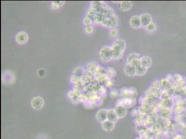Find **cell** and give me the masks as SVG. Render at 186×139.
<instances>
[{"label":"cell","mask_w":186,"mask_h":139,"mask_svg":"<svg viewBox=\"0 0 186 139\" xmlns=\"http://www.w3.org/2000/svg\"><path fill=\"white\" fill-rule=\"evenodd\" d=\"M85 71L84 70L83 67H77L74 69V72H73V75L76 76L78 78H82L84 75H85Z\"/></svg>","instance_id":"cell-15"},{"label":"cell","mask_w":186,"mask_h":139,"mask_svg":"<svg viewBox=\"0 0 186 139\" xmlns=\"http://www.w3.org/2000/svg\"><path fill=\"white\" fill-rule=\"evenodd\" d=\"M110 20V26L109 28L115 29L118 25V20L117 16L115 15H113L111 16L110 18H108Z\"/></svg>","instance_id":"cell-18"},{"label":"cell","mask_w":186,"mask_h":139,"mask_svg":"<svg viewBox=\"0 0 186 139\" xmlns=\"http://www.w3.org/2000/svg\"><path fill=\"white\" fill-rule=\"evenodd\" d=\"M105 17L103 15V14H99L97 13V15L93 17V22L95 23H101V22L104 20Z\"/></svg>","instance_id":"cell-20"},{"label":"cell","mask_w":186,"mask_h":139,"mask_svg":"<svg viewBox=\"0 0 186 139\" xmlns=\"http://www.w3.org/2000/svg\"><path fill=\"white\" fill-rule=\"evenodd\" d=\"M107 75L109 78H113V77H115L116 75V72L113 67H109L107 70Z\"/></svg>","instance_id":"cell-24"},{"label":"cell","mask_w":186,"mask_h":139,"mask_svg":"<svg viewBox=\"0 0 186 139\" xmlns=\"http://www.w3.org/2000/svg\"><path fill=\"white\" fill-rule=\"evenodd\" d=\"M97 11L95 10V9H93V8H90L88 11V12H87V16H89V17H91L93 18V17L97 15Z\"/></svg>","instance_id":"cell-28"},{"label":"cell","mask_w":186,"mask_h":139,"mask_svg":"<svg viewBox=\"0 0 186 139\" xmlns=\"http://www.w3.org/2000/svg\"><path fill=\"white\" fill-rule=\"evenodd\" d=\"M140 20H141L142 27H146L150 22H151V16L149 14L145 13L140 16Z\"/></svg>","instance_id":"cell-9"},{"label":"cell","mask_w":186,"mask_h":139,"mask_svg":"<svg viewBox=\"0 0 186 139\" xmlns=\"http://www.w3.org/2000/svg\"><path fill=\"white\" fill-rule=\"evenodd\" d=\"M130 25L132 27L135 29H138L142 27L141 20H140V16H133L130 20Z\"/></svg>","instance_id":"cell-7"},{"label":"cell","mask_w":186,"mask_h":139,"mask_svg":"<svg viewBox=\"0 0 186 139\" xmlns=\"http://www.w3.org/2000/svg\"><path fill=\"white\" fill-rule=\"evenodd\" d=\"M107 114L108 110L101 109L98 111V112L96 114V118L98 122L103 123V122L107 120Z\"/></svg>","instance_id":"cell-4"},{"label":"cell","mask_w":186,"mask_h":139,"mask_svg":"<svg viewBox=\"0 0 186 139\" xmlns=\"http://www.w3.org/2000/svg\"><path fill=\"white\" fill-rule=\"evenodd\" d=\"M93 22V18L91 17H89V16H86L85 17H84L83 19V24L85 25L89 26L91 25Z\"/></svg>","instance_id":"cell-27"},{"label":"cell","mask_w":186,"mask_h":139,"mask_svg":"<svg viewBox=\"0 0 186 139\" xmlns=\"http://www.w3.org/2000/svg\"><path fill=\"white\" fill-rule=\"evenodd\" d=\"M97 91L100 95H103L106 93V88H105L103 86H99V87L98 88Z\"/></svg>","instance_id":"cell-32"},{"label":"cell","mask_w":186,"mask_h":139,"mask_svg":"<svg viewBox=\"0 0 186 139\" xmlns=\"http://www.w3.org/2000/svg\"><path fill=\"white\" fill-rule=\"evenodd\" d=\"M132 2L129 1H122L120 4V8L123 11H128L131 9L132 7Z\"/></svg>","instance_id":"cell-17"},{"label":"cell","mask_w":186,"mask_h":139,"mask_svg":"<svg viewBox=\"0 0 186 139\" xmlns=\"http://www.w3.org/2000/svg\"><path fill=\"white\" fill-rule=\"evenodd\" d=\"M118 116L116 114L115 111L114 109H109L108 110V114H107V120L111 121V122L115 123L118 120Z\"/></svg>","instance_id":"cell-11"},{"label":"cell","mask_w":186,"mask_h":139,"mask_svg":"<svg viewBox=\"0 0 186 139\" xmlns=\"http://www.w3.org/2000/svg\"><path fill=\"white\" fill-rule=\"evenodd\" d=\"M101 25L103 26V27H109L110 26V20L108 18H106L104 19L102 22H101Z\"/></svg>","instance_id":"cell-29"},{"label":"cell","mask_w":186,"mask_h":139,"mask_svg":"<svg viewBox=\"0 0 186 139\" xmlns=\"http://www.w3.org/2000/svg\"><path fill=\"white\" fill-rule=\"evenodd\" d=\"M113 15H115L114 12H113V9H111V7L108 6H105V9H104V13H103V15H104L105 19L106 18H110L111 16H113Z\"/></svg>","instance_id":"cell-19"},{"label":"cell","mask_w":186,"mask_h":139,"mask_svg":"<svg viewBox=\"0 0 186 139\" xmlns=\"http://www.w3.org/2000/svg\"><path fill=\"white\" fill-rule=\"evenodd\" d=\"M85 32H86V33H93V27L90 25L87 26V27H85Z\"/></svg>","instance_id":"cell-34"},{"label":"cell","mask_w":186,"mask_h":139,"mask_svg":"<svg viewBox=\"0 0 186 139\" xmlns=\"http://www.w3.org/2000/svg\"><path fill=\"white\" fill-rule=\"evenodd\" d=\"M114 110L119 118H122L125 117L126 115H127V109L124 106H122V105H117V106H115Z\"/></svg>","instance_id":"cell-5"},{"label":"cell","mask_w":186,"mask_h":139,"mask_svg":"<svg viewBox=\"0 0 186 139\" xmlns=\"http://www.w3.org/2000/svg\"><path fill=\"white\" fill-rule=\"evenodd\" d=\"M118 34V30L116 29H112L110 31V35H111V37H115L117 36Z\"/></svg>","instance_id":"cell-31"},{"label":"cell","mask_w":186,"mask_h":139,"mask_svg":"<svg viewBox=\"0 0 186 139\" xmlns=\"http://www.w3.org/2000/svg\"><path fill=\"white\" fill-rule=\"evenodd\" d=\"M124 71L126 75H127L128 76H131V77L136 75V68L134 66L129 63H127L124 66Z\"/></svg>","instance_id":"cell-8"},{"label":"cell","mask_w":186,"mask_h":139,"mask_svg":"<svg viewBox=\"0 0 186 139\" xmlns=\"http://www.w3.org/2000/svg\"><path fill=\"white\" fill-rule=\"evenodd\" d=\"M106 74H107V71H106L104 68H103V67L99 66L97 68L96 71H95V75L96 76V77H97V76H99V75H106Z\"/></svg>","instance_id":"cell-22"},{"label":"cell","mask_w":186,"mask_h":139,"mask_svg":"<svg viewBox=\"0 0 186 139\" xmlns=\"http://www.w3.org/2000/svg\"><path fill=\"white\" fill-rule=\"evenodd\" d=\"M44 104V101L40 97H35L31 101V106L35 109H40L43 108Z\"/></svg>","instance_id":"cell-3"},{"label":"cell","mask_w":186,"mask_h":139,"mask_svg":"<svg viewBox=\"0 0 186 139\" xmlns=\"http://www.w3.org/2000/svg\"><path fill=\"white\" fill-rule=\"evenodd\" d=\"M115 127V123L109 120H106L102 123V128L106 132H111Z\"/></svg>","instance_id":"cell-14"},{"label":"cell","mask_w":186,"mask_h":139,"mask_svg":"<svg viewBox=\"0 0 186 139\" xmlns=\"http://www.w3.org/2000/svg\"><path fill=\"white\" fill-rule=\"evenodd\" d=\"M118 95V91L117 90H113L111 93V96L113 97V98H115Z\"/></svg>","instance_id":"cell-36"},{"label":"cell","mask_w":186,"mask_h":139,"mask_svg":"<svg viewBox=\"0 0 186 139\" xmlns=\"http://www.w3.org/2000/svg\"><path fill=\"white\" fill-rule=\"evenodd\" d=\"M52 4L57 6V7H60V6L63 5L64 1H53Z\"/></svg>","instance_id":"cell-33"},{"label":"cell","mask_w":186,"mask_h":139,"mask_svg":"<svg viewBox=\"0 0 186 139\" xmlns=\"http://www.w3.org/2000/svg\"><path fill=\"white\" fill-rule=\"evenodd\" d=\"M111 48H112L113 51V59H121L123 55V51L118 49H116V48L113 47Z\"/></svg>","instance_id":"cell-16"},{"label":"cell","mask_w":186,"mask_h":139,"mask_svg":"<svg viewBox=\"0 0 186 139\" xmlns=\"http://www.w3.org/2000/svg\"><path fill=\"white\" fill-rule=\"evenodd\" d=\"M102 5H103V4H102V2H101V1H91V2H90V6H91V8L95 9V10H96L97 8L99 7V6H101Z\"/></svg>","instance_id":"cell-23"},{"label":"cell","mask_w":186,"mask_h":139,"mask_svg":"<svg viewBox=\"0 0 186 139\" xmlns=\"http://www.w3.org/2000/svg\"><path fill=\"white\" fill-rule=\"evenodd\" d=\"M37 73H38V75L40 77H43L46 75V71L44 69H39L38 70V72H37Z\"/></svg>","instance_id":"cell-30"},{"label":"cell","mask_w":186,"mask_h":139,"mask_svg":"<svg viewBox=\"0 0 186 139\" xmlns=\"http://www.w3.org/2000/svg\"><path fill=\"white\" fill-rule=\"evenodd\" d=\"M15 40L19 44H25L28 40V35L25 32H20L16 35Z\"/></svg>","instance_id":"cell-6"},{"label":"cell","mask_w":186,"mask_h":139,"mask_svg":"<svg viewBox=\"0 0 186 139\" xmlns=\"http://www.w3.org/2000/svg\"><path fill=\"white\" fill-rule=\"evenodd\" d=\"M112 47L114 48H116V49H118L121 50V51H124L126 48V43L123 40L117 39L114 42Z\"/></svg>","instance_id":"cell-10"},{"label":"cell","mask_w":186,"mask_h":139,"mask_svg":"<svg viewBox=\"0 0 186 139\" xmlns=\"http://www.w3.org/2000/svg\"><path fill=\"white\" fill-rule=\"evenodd\" d=\"M145 28H146L147 31L153 32V31L156 29V25H155L153 22H150V23L149 24V25H147Z\"/></svg>","instance_id":"cell-26"},{"label":"cell","mask_w":186,"mask_h":139,"mask_svg":"<svg viewBox=\"0 0 186 139\" xmlns=\"http://www.w3.org/2000/svg\"><path fill=\"white\" fill-rule=\"evenodd\" d=\"M99 56L101 59L105 61H108L113 59L112 48L111 47H104L100 50Z\"/></svg>","instance_id":"cell-1"},{"label":"cell","mask_w":186,"mask_h":139,"mask_svg":"<svg viewBox=\"0 0 186 139\" xmlns=\"http://www.w3.org/2000/svg\"><path fill=\"white\" fill-rule=\"evenodd\" d=\"M99 67L97 63L96 62H90L87 65V67H86V71L87 72H90V73L93 74V75H95V71H96V70L97 67Z\"/></svg>","instance_id":"cell-12"},{"label":"cell","mask_w":186,"mask_h":139,"mask_svg":"<svg viewBox=\"0 0 186 139\" xmlns=\"http://www.w3.org/2000/svg\"><path fill=\"white\" fill-rule=\"evenodd\" d=\"M140 61H141V65L146 67L147 69L151 65L152 61L151 58L149 57V56H142V57H141V60H140Z\"/></svg>","instance_id":"cell-13"},{"label":"cell","mask_w":186,"mask_h":139,"mask_svg":"<svg viewBox=\"0 0 186 139\" xmlns=\"http://www.w3.org/2000/svg\"><path fill=\"white\" fill-rule=\"evenodd\" d=\"M141 58L136 53H133L129 56L127 59L128 63L134 66L135 67L141 65Z\"/></svg>","instance_id":"cell-2"},{"label":"cell","mask_w":186,"mask_h":139,"mask_svg":"<svg viewBox=\"0 0 186 139\" xmlns=\"http://www.w3.org/2000/svg\"><path fill=\"white\" fill-rule=\"evenodd\" d=\"M113 82L112 81V80H111V79H108V81H107V82H106V87H108V88H110V87H111V86H113Z\"/></svg>","instance_id":"cell-35"},{"label":"cell","mask_w":186,"mask_h":139,"mask_svg":"<svg viewBox=\"0 0 186 139\" xmlns=\"http://www.w3.org/2000/svg\"><path fill=\"white\" fill-rule=\"evenodd\" d=\"M70 81L72 84H74L75 85L81 84V79L78 78V77L74 75H72V77H71Z\"/></svg>","instance_id":"cell-25"},{"label":"cell","mask_w":186,"mask_h":139,"mask_svg":"<svg viewBox=\"0 0 186 139\" xmlns=\"http://www.w3.org/2000/svg\"><path fill=\"white\" fill-rule=\"evenodd\" d=\"M136 68V75H143L146 73L147 68L143 67V66L140 65L138 67H135Z\"/></svg>","instance_id":"cell-21"}]
</instances>
